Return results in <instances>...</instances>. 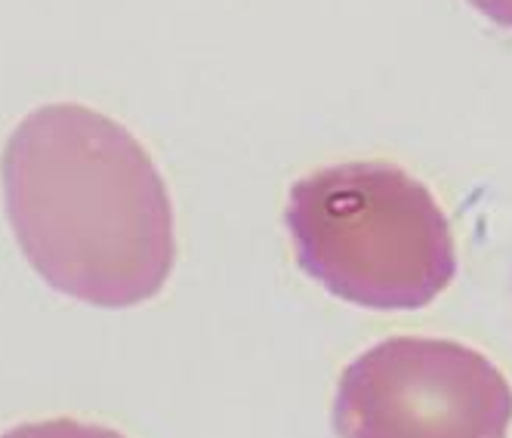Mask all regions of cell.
I'll use <instances>...</instances> for the list:
<instances>
[{
  "instance_id": "6da1fadb",
  "label": "cell",
  "mask_w": 512,
  "mask_h": 438,
  "mask_svg": "<svg viewBox=\"0 0 512 438\" xmlns=\"http://www.w3.org/2000/svg\"><path fill=\"white\" fill-rule=\"evenodd\" d=\"M13 235L53 290L102 309L158 297L176 266L164 176L118 121L78 102L34 108L0 155Z\"/></svg>"
},
{
  "instance_id": "7a4b0ae2",
  "label": "cell",
  "mask_w": 512,
  "mask_h": 438,
  "mask_svg": "<svg viewBox=\"0 0 512 438\" xmlns=\"http://www.w3.org/2000/svg\"><path fill=\"white\" fill-rule=\"evenodd\" d=\"M284 223L300 269L361 309H423L457 275L442 204L420 179L386 161L334 164L297 179Z\"/></svg>"
},
{
  "instance_id": "3957f363",
  "label": "cell",
  "mask_w": 512,
  "mask_h": 438,
  "mask_svg": "<svg viewBox=\"0 0 512 438\" xmlns=\"http://www.w3.org/2000/svg\"><path fill=\"white\" fill-rule=\"evenodd\" d=\"M334 426L340 438H509L512 386L457 340L389 337L343 371Z\"/></svg>"
},
{
  "instance_id": "277c9868",
  "label": "cell",
  "mask_w": 512,
  "mask_h": 438,
  "mask_svg": "<svg viewBox=\"0 0 512 438\" xmlns=\"http://www.w3.org/2000/svg\"><path fill=\"white\" fill-rule=\"evenodd\" d=\"M0 438H124L121 432L99 426V423H81V420H41V423H22Z\"/></svg>"
},
{
  "instance_id": "5b68a950",
  "label": "cell",
  "mask_w": 512,
  "mask_h": 438,
  "mask_svg": "<svg viewBox=\"0 0 512 438\" xmlns=\"http://www.w3.org/2000/svg\"><path fill=\"white\" fill-rule=\"evenodd\" d=\"M472 10H479L500 28H512V0H466Z\"/></svg>"
}]
</instances>
